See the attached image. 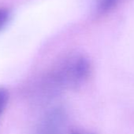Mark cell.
I'll return each instance as SVG.
<instances>
[{"instance_id":"obj_4","label":"cell","mask_w":134,"mask_h":134,"mask_svg":"<svg viewBox=\"0 0 134 134\" xmlns=\"http://www.w3.org/2000/svg\"><path fill=\"white\" fill-rule=\"evenodd\" d=\"M9 19V12L6 9H0V31L6 25Z\"/></svg>"},{"instance_id":"obj_1","label":"cell","mask_w":134,"mask_h":134,"mask_svg":"<svg viewBox=\"0 0 134 134\" xmlns=\"http://www.w3.org/2000/svg\"><path fill=\"white\" fill-rule=\"evenodd\" d=\"M91 74L88 60L80 54L68 56L59 61L46 75L43 82V91L53 97L66 91L82 86Z\"/></svg>"},{"instance_id":"obj_2","label":"cell","mask_w":134,"mask_h":134,"mask_svg":"<svg viewBox=\"0 0 134 134\" xmlns=\"http://www.w3.org/2000/svg\"><path fill=\"white\" fill-rule=\"evenodd\" d=\"M66 115L62 108H54L47 112L38 122L33 134H62Z\"/></svg>"},{"instance_id":"obj_6","label":"cell","mask_w":134,"mask_h":134,"mask_svg":"<svg viewBox=\"0 0 134 134\" xmlns=\"http://www.w3.org/2000/svg\"><path fill=\"white\" fill-rule=\"evenodd\" d=\"M70 134H91L89 133H86V132H84V131H73Z\"/></svg>"},{"instance_id":"obj_5","label":"cell","mask_w":134,"mask_h":134,"mask_svg":"<svg viewBox=\"0 0 134 134\" xmlns=\"http://www.w3.org/2000/svg\"><path fill=\"white\" fill-rule=\"evenodd\" d=\"M117 0H100V9L102 11H107L109 10L114 4H115Z\"/></svg>"},{"instance_id":"obj_3","label":"cell","mask_w":134,"mask_h":134,"mask_svg":"<svg viewBox=\"0 0 134 134\" xmlns=\"http://www.w3.org/2000/svg\"><path fill=\"white\" fill-rule=\"evenodd\" d=\"M8 99H9V95L6 90L3 88H0V119L6 108Z\"/></svg>"}]
</instances>
